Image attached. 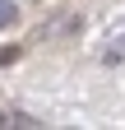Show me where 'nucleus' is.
<instances>
[{
	"label": "nucleus",
	"instance_id": "nucleus-1",
	"mask_svg": "<svg viewBox=\"0 0 125 130\" xmlns=\"http://www.w3.org/2000/svg\"><path fill=\"white\" fill-rule=\"evenodd\" d=\"M107 42H116V46H125V14H120V19H116L111 28H107Z\"/></svg>",
	"mask_w": 125,
	"mask_h": 130
},
{
	"label": "nucleus",
	"instance_id": "nucleus-2",
	"mask_svg": "<svg viewBox=\"0 0 125 130\" xmlns=\"http://www.w3.org/2000/svg\"><path fill=\"white\" fill-rule=\"evenodd\" d=\"M14 19H19V9H14V5H9V0H0V28H9Z\"/></svg>",
	"mask_w": 125,
	"mask_h": 130
}]
</instances>
